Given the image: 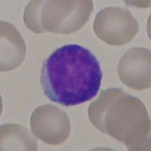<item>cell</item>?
Returning <instances> with one entry per match:
<instances>
[{"instance_id":"obj_1","label":"cell","mask_w":151,"mask_h":151,"mask_svg":"<svg viewBox=\"0 0 151 151\" xmlns=\"http://www.w3.org/2000/svg\"><path fill=\"white\" fill-rule=\"evenodd\" d=\"M102 76L96 56L82 45L70 44L57 48L45 59L40 83L50 101L70 106L96 96Z\"/></svg>"},{"instance_id":"obj_2","label":"cell","mask_w":151,"mask_h":151,"mask_svg":"<svg viewBox=\"0 0 151 151\" xmlns=\"http://www.w3.org/2000/svg\"><path fill=\"white\" fill-rule=\"evenodd\" d=\"M88 114L94 127L124 143L128 150H150V120L139 98L109 88L90 104Z\"/></svg>"},{"instance_id":"obj_3","label":"cell","mask_w":151,"mask_h":151,"mask_svg":"<svg viewBox=\"0 0 151 151\" xmlns=\"http://www.w3.org/2000/svg\"><path fill=\"white\" fill-rule=\"evenodd\" d=\"M92 11L91 0H33L24 10V21L36 33L70 34L84 26Z\"/></svg>"},{"instance_id":"obj_4","label":"cell","mask_w":151,"mask_h":151,"mask_svg":"<svg viewBox=\"0 0 151 151\" xmlns=\"http://www.w3.org/2000/svg\"><path fill=\"white\" fill-rule=\"evenodd\" d=\"M94 31L100 40L110 45L119 46L134 39L139 24L128 9L108 7L98 12Z\"/></svg>"},{"instance_id":"obj_5","label":"cell","mask_w":151,"mask_h":151,"mask_svg":"<svg viewBox=\"0 0 151 151\" xmlns=\"http://www.w3.org/2000/svg\"><path fill=\"white\" fill-rule=\"evenodd\" d=\"M30 127L33 135L50 145L61 144L70 134V121L67 113L52 104L38 106L32 113Z\"/></svg>"},{"instance_id":"obj_6","label":"cell","mask_w":151,"mask_h":151,"mask_svg":"<svg viewBox=\"0 0 151 151\" xmlns=\"http://www.w3.org/2000/svg\"><path fill=\"white\" fill-rule=\"evenodd\" d=\"M150 61L151 52L148 48L134 47L128 50L118 64L117 71L121 82L137 91L150 88Z\"/></svg>"},{"instance_id":"obj_7","label":"cell","mask_w":151,"mask_h":151,"mask_svg":"<svg viewBox=\"0 0 151 151\" xmlns=\"http://www.w3.org/2000/svg\"><path fill=\"white\" fill-rule=\"evenodd\" d=\"M0 70L6 72L22 64L26 45L15 27L6 21L0 22Z\"/></svg>"},{"instance_id":"obj_8","label":"cell","mask_w":151,"mask_h":151,"mask_svg":"<svg viewBox=\"0 0 151 151\" xmlns=\"http://www.w3.org/2000/svg\"><path fill=\"white\" fill-rule=\"evenodd\" d=\"M1 150H38L37 141L29 131L17 124H4L0 129Z\"/></svg>"}]
</instances>
